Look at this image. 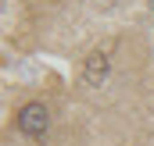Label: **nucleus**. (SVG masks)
Segmentation results:
<instances>
[{
    "instance_id": "nucleus-1",
    "label": "nucleus",
    "mask_w": 154,
    "mask_h": 146,
    "mask_svg": "<svg viewBox=\"0 0 154 146\" xmlns=\"http://www.w3.org/2000/svg\"><path fill=\"white\" fill-rule=\"evenodd\" d=\"M14 125H18V132L22 136H29V139H47V132H50V110L43 107L39 100H29V104H22L18 114H14Z\"/></svg>"
},
{
    "instance_id": "nucleus-2",
    "label": "nucleus",
    "mask_w": 154,
    "mask_h": 146,
    "mask_svg": "<svg viewBox=\"0 0 154 146\" xmlns=\"http://www.w3.org/2000/svg\"><path fill=\"white\" fill-rule=\"evenodd\" d=\"M111 72V64H108V54L104 50H93L90 57H86V72H82V82L86 86H100L104 78Z\"/></svg>"
}]
</instances>
